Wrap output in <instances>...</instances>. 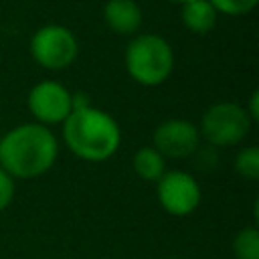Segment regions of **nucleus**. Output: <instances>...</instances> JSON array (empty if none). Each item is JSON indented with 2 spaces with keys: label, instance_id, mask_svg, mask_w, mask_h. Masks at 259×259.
Returning a JSON list of instances; mask_svg holds the SVG:
<instances>
[{
  "label": "nucleus",
  "instance_id": "3",
  "mask_svg": "<svg viewBox=\"0 0 259 259\" xmlns=\"http://www.w3.org/2000/svg\"><path fill=\"white\" fill-rule=\"evenodd\" d=\"M176 55L172 45L156 32H138L130 36L123 51L125 73L142 87L166 83L174 71Z\"/></svg>",
  "mask_w": 259,
  "mask_h": 259
},
{
  "label": "nucleus",
  "instance_id": "2",
  "mask_svg": "<svg viewBox=\"0 0 259 259\" xmlns=\"http://www.w3.org/2000/svg\"><path fill=\"white\" fill-rule=\"evenodd\" d=\"M63 125V142L67 150L89 164L107 162L121 146V130L111 113L95 107L93 103L73 109Z\"/></svg>",
  "mask_w": 259,
  "mask_h": 259
},
{
  "label": "nucleus",
  "instance_id": "4",
  "mask_svg": "<svg viewBox=\"0 0 259 259\" xmlns=\"http://www.w3.org/2000/svg\"><path fill=\"white\" fill-rule=\"evenodd\" d=\"M251 127L253 119L249 117L245 107L235 101L212 103L210 107H206L198 123L200 140L217 150L239 146L249 136Z\"/></svg>",
  "mask_w": 259,
  "mask_h": 259
},
{
  "label": "nucleus",
  "instance_id": "15",
  "mask_svg": "<svg viewBox=\"0 0 259 259\" xmlns=\"http://www.w3.org/2000/svg\"><path fill=\"white\" fill-rule=\"evenodd\" d=\"M14 194H16V180L0 166V212H4L12 204Z\"/></svg>",
  "mask_w": 259,
  "mask_h": 259
},
{
  "label": "nucleus",
  "instance_id": "17",
  "mask_svg": "<svg viewBox=\"0 0 259 259\" xmlns=\"http://www.w3.org/2000/svg\"><path fill=\"white\" fill-rule=\"evenodd\" d=\"M168 2H172V4H176V6H182V4H186V2H190V0H168Z\"/></svg>",
  "mask_w": 259,
  "mask_h": 259
},
{
  "label": "nucleus",
  "instance_id": "5",
  "mask_svg": "<svg viewBox=\"0 0 259 259\" xmlns=\"http://www.w3.org/2000/svg\"><path fill=\"white\" fill-rule=\"evenodd\" d=\"M28 51L32 61L47 71H63L79 57V40L65 24H42L30 36Z\"/></svg>",
  "mask_w": 259,
  "mask_h": 259
},
{
  "label": "nucleus",
  "instance_id": "7",
  "mask_svg": "<svg viewBox=\"0 0 259 259\" xmlns=\"http://www.w3.org/2000/svg\"><path fill=\"white\" fill-rule=\"evenodd\" d=\"M71 97L73 93L61 81L42 79L30 87L26 95V107L36 123H42L47 127L61 125L73 111Z\"/></svg>",
  "mask_w": 259,
  "mask_h": 259
},
{
  "label": "nucleus",
  "instance_id": "12",
  "mask_svg": "<svg viewBox=\"0 0 259 259\" xmlns=\"http://www.w3.org/2000/svg\"><path fill=\"white\" fill-rule=\"evenodd\" d=\"M235 259H259V231L255 225L243 227L233 237Z\"/></svg>",
  "mask_w": 259,
  "mask_h": 259
},
{
  "label": "nucleus",
  "instance_id": "6",
  "mask_svg": "<svg viewBox=\"0 0 259 259\" xmlns=\"http://www.w3.org/2000/svg\"><path fill=\"white\" fill-rule=\"evenodd\" d=\"M154 184L160 206L172 217L192 214L202 200L198 180L186 170H166Z\"/></svg>",
  "mask_w": 259,
  "mask_h": 259
},
{
  "label": "nucleus",
  "instance_id": "8",
  "mask_svg": "<svg viewBox=\"0 0 259 259\" xmlns=\"http://www.w3.org/2000/svg\"><path fill=\"white\" fill-rule=\"evenodd\" d=\"M152 146L166 160H184L190 158L200 148V132L198 125L182 119L170 117L156 125L152 134Z\"/></svg>",
  "mask_w": 259,
  "mask_h": 259
},
{
  "label": "nucleus",
  "instance_id": "16",
  "mask_svg": "<svg viewBox=\"0 0 259 259\" xmlns=\"http://www.w3.org/2000/svg\"><path fill=\"white\" fill-rule=\"evenodd\" d=\"M243 107H245V111L249 113V117L253 119V123H257V121H259V91H257V89L251 91L249 101H247V105H243Z\"/></svg>",
  "mask_w": 259,
  "mask_h": 259
},
{
  "label": "nucleus",
  "instance_id": "14",
  "mask_svg": "<svg viewBox=\"0 0 259 259\" xmlns=\"http://www.w3.org/2000/svg\"><path fill=\"white\" fill-rule=\"evenodd\" d=\"M208 2L219 14L233 16V18L251 14L259 4V0H208Z\"/></svg>",
  "mask_w": 259,
  "mask_h": 259
},
{
  "label": "nucleus",
  "instance_id": "1",
  "mask_svg": "<svg viewBox=\"0 0 259 259\" xmlns=\"http://www.w3.org/2000/svg\"><path fill=\"white\" fill-rule=\"evenodd\" d=\"M59 158V140L51 127L26 121L10 127L0 138V166L14 180L45 176Z\"/></svg>",
  "mask_w": 259,
  "mask_h": 259
},
{
  "label": "nucleus",
  "instance_id": "11",
  "mask_svg": "<svg viewBox=\"0 0 259 259\" xmlns=\"http://www.w3.org/2000/svg\"><path fill=\"white\" fill-rule=\"evenodd\" d=\"M132 168L144 182H156L166 172V158L154 146H142L132 158Z\"/></svg>",
  "mask_w": 259,
  "mask_h": 259
},
{
  "label": "nucleus",
  "instance_id": "13",
  "mask_svg": "<svg viewBox=\"0 0 259 259\" xmlns=\"http://www.w3.org/2000/svg\"><path fill=\"white\" fill-rule=\"evenodd\" d=\"M235 172L249 182L259 180V148L257 146H245L235 154L233 160Z\"/></svg>",
  "mask_w": 259,
  "mask_h": 259
},
{
  "label": "nucleus",
  "instance_id": "10",
  "mask_svg": "<svg viewBox=\"0 0 259 259\" xmlns=\"http://www.w3.org/2000/svg\"><path fill=\"white\" fill-rule=\"evenodd\" d=\"M219 12L208 0H190L180 6V20L192 34H206L217 26Z\"/></svg>",
  "mask_w": 259,
  "mask_h": 259
},
{
  "label": "nucleus",
  "instance_id": "9",
  "mask_svg": "<svg viewBox=\"0 0 259 259\" xmlns=\"http://www.w3.org/2000/svg\"><path fill=\"white\" fill-rule=\"evenodd\" d=\"M103 22L119 36H134L144 24V12L136 0H107L103 4Z\"/></svg>",
  "mask_w": 259,
  "mask_h": 259
},
{
  "label": "nucleus",
  "instance_id": "18",
  "mask_svg": "<svg viewBox=\"0 0 259 259\" xmlns=\"http://www.w3.org/2000/svg\"><path fill=\"white\" fill-rule=\"evenodd\" d=\"M0 138H2V134H0Z\"/></svg>",
  "mask_w": 259,
  "mask_h": 259
}]
</instances>
